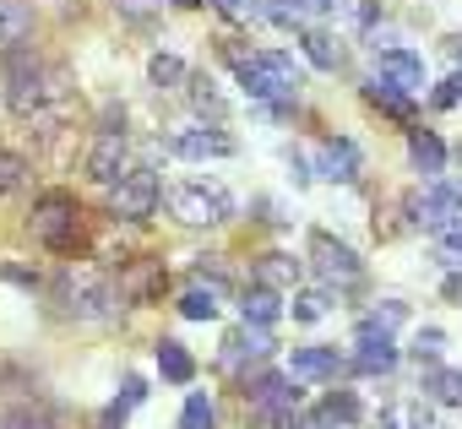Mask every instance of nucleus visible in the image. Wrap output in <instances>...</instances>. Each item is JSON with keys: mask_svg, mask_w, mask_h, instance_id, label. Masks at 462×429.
Wrapping results in <instances>:
<instances>
[{"mask_svg": "<svg viewBox=\"0 0 462 429\" xmlns=\"http://www.w3.org/2000/svg\"><path fill=\"white\" fill-rule=\"evenodd\" d=\"M169 152L185 158V163H207V158H235V141H228L217 125H190V131L169 136Z\"/></svg>", "mask_w": 462, "mask_h": 429, "instance_id": "12", "label": "nucleus"}, {"mask_svg": "<svg viewBox=\"0 0 462 429\" xmlns=\"http://www.w3.org/2000/svg\"><path fill=\"white\" fill-rule=\"evenodd\" d=\"M300 278V261L294 256H283V251H267L262 261H256V283H273V288H289Z\"/></svg>", "mask_w": 462, "mask_h": 429, "instance_id": "26", "label": "nucleus"}, {"mask_svg": "<svg viewBox=\"0 0 462 429\" xmlns=\"http://www.w3.org/2000/svg\"><path fill=\"white\" fill-rule=\"evenodd\" d=\"M381 77L386 82H397L402 93H424V60L413 55V50H381Z\"/></svg>", "mask_w": 462, "mask_h": 429, "instance_id": "19", "label": "nucleus"}, {"mask_svg": "<svg viewBox=\"0 0 462 429\" xmlns=\"http://www.w3.org/2000/svg\"><path fill=\"white\" fill-rule=\"evenodd\" d=\"M147 82L163 93V87H185V82H190V71H185V60H180V55H152V60H147Z\"/></svg>", "mask_w": 462, "mask_h": 429, "instance_id": "27", "label": "nucleus"}, {"mask_svg": "<svg viewBox=\"0 0 462 429\" xmlns=\"http://www.w3.org/2000/svg\"><path fill=\"white\" fill-rule=\"evenodd\" d=\"M316 418H332V424H359V397L354 391H327L321 397V407H316Z\"/></svg>", "mask_w": 462, "mask_h": 429, "instance_id": "29", "label": "nucleus"}, {"mask_svg": "<svg viewBox=\"0 0 462 429\" xmlns=\"http://www.w3.org/2000/svg\"><path fill=\"white\" fill-rule=\"evenodd\" d=\"M446 299H451V305H462V278H446Z\"/></svg>", "mask_w": 462, "mask_h": 429, "instance_id": "40", "label": "nucleus"}, {"mask_svg": "<svg viewBox=\"0 0 462 429\" xmlns=\"http://www.w3.org/2000/svg\"><path fill=\"white\" fill-rule=\"evenodd\" d=\"M408 212H413V224H424L440 240V256L451 267H462V190L435 185L424 201H408Z\"/></svg>", "mask_w": 462, "mask_h": 429, "instance_id": "6", "label": "nucleus"}, {"mask_svg": "<svg viewBox=\"0 0 462 429\" xmlns=\"http://www.w3.org/2000/svg\"><path fill=\"white\" fill-rule=\"evenodd\" d=\"M0 429H28V418H17V413H0Z\"/></svg>", "mask_w": 462, "mask_h": 429, "instance_id": "41", "label": "nucleus"}, {"mask_svg": "<svg viewBox=\"0 0 462 429\" xmlns=\"http://www.w3.org/2000/svg\"><path fill=\"white\" fill-rule=\"evenodd\" d=\"M207 6H217L223 17H235V23H240V17H251V0H207Z\"/></svg>", "mask_w": 462, "mask_h": 429, "instance_id": "39", "label": "nucleus"}, {"mask_svg": "<svg viewBox=\"0 0 462 429\" xmlns=\"http://www.w3.org/2000/svg\"><path fill=\"white\" fill-rule=\"evenodd\" d=\"M273 348H278V342H273V332H267L262 321H245L240 332H228V337H223V364H228V370H240L245 359H251V364H262Z\"/></svg>", "mask_w": 462, "mask_h": 429, "instance_id": "15", "label": "nucleus"}, {"mask_svg": "<svg viewBox=\"0 0 462 429\" xmlns=\"http://www.w3.org/2000/svg\"><path fill=\"white\" fill-rule=\"evenodd\" d=\"M402 315H408V310H402V305H397V299H386V305H381V310H370V315H365V321H375V326H386V332H392V326H397V321H402Z\"/></svg>", "mask_w": 462, "mask_h": 429, "instance_id": "38", "label": "nucleus"}, {"mask_svg": "<svg viewBox=\"0 0 462 429\" xmlns=\"http://www.w3.org/2000/svg\"><path fill=\"white\" fill-rule=\"evenodd\" d=\"M163 206L169 218L185 224V229H217L235 218V196L223 185H207V179H185V185H169L163 190Z\"/></svg>", "mask_w": 462, "mask_h": 429, "instance_id": "5", "label": "nucleus"}, {"mask_svg": "<svg viewBox=\"0 0 462 429\" xmlns=\"http://www.w3.org/2000/svg\"><path fill=\"white\" fill-rule=\"evenodd\" d=\"M446 50H451V60L462 66V33H457V39H446Z\"/></svg>", "mask_w": 462, "mask_h": 429, "instance_id": "42", "label": "nucleus"}, {"mask_svg": "<svg viewBox=\"0 0 462 429\" xmlns=\"http://www.w3.org/2000/svg\"><path fill=\"white\" fill-rule=\"evenodd\" d=\"M408 163H413L424 179L446 174V141H440L435 131H408Z\"/></svg>", "mask_w": 462, "mask_h": 429, "instance_id": "21", "label": "nucleus"}, {"mask_svg": "<svg viewBox=\"0 0 462 429\" xmlns=\"http://www.w3.org/2000/svg\"><path fill=\"white\" fill-rule=\"evenodd\" d=\"M365 104H370V109H381L386 120H402V125L413 120V93H402V87H397V82H386L381 71L365 82Z\"/></svg>", "mask_w": 462, "mask_h": 429, "instance_id": "17", "label": "nucleus"}, {"mask_svg": "<svg viewBox=\"0 0 462 429\" xmlns=\"http://www.w3.org/2000/svg\"><path fill=\"white\" fill-rule=\"evenodd\" d=\"M0 82H6V109H12V114H39L44 104H55V98L66 93V71L33 60V55H23V50H12L6 77H0Z\"/></svg>", "mask_w": 462, "mask_h": 429, "instance_id": "4", "label": "nucleus"}, {"mask_svg": "<svg viewBox=\"0 0 462 429\" xmlns=\"http://www.w3.org/2000/svg\"><path fill=\"white\" fill-rule=\"evenodd\" d=\"M381 429H435V424L424 418V402H392L381 413Z\"/></svg>", "mask_w": 462, "mask_h": 429, "instance_id": "32", "label": "nucleus"}, {"mask_svg": "<svg viewBox=\"0 0 462 429\" xmlns=\"http://www.w3.org/2000/svg\"><path fill=\"white\" fill-rule=\"evenodd\" d=\"M158 201H163V185H158V174L142 163V169H125L115 185H109V218H120V224H147L152 212H158Z\"/></svg>", "mask_w": 462, "mask_h": 429, "instance_id": "8", "label": "nucleus"}, {"mask_svg": "<svg viewBox=\"0 0 462 429\" xmlns=\"http://www.w3.org/2000/svg\"><path fill=\"white\" fill-rule=\"evenodd\" d=\"M212 424H217V407H212V397L196 391V397L185 402V413H180V429H212Z\"/></svg>", "mask_w": 462, "mask_h": 429, "instance_id": "34", "label": "nucleus"}, {"mask_svg": "<svg viewBox=\"0 0 462 429\" xmlns=\"http://www.w3.org/2000/svg\"><path fill=\"white\" fill-rule=\"evenodd\" d=\"M289 310H294V321H300V326H316V321H327V315H332V294H327V288H310V294H300Z\"/></svg>", "mask_w": 462, "mask_h": 429, "instance_id": "31", "label": "nucleus"}, {"mask_svg": "<svg viewBox=\"0 0 462 429\" xmlns=\"http://www.w3.org/2000/svg\"><path fill=\"white\" fill-rule=\"evenodd\" d=\"M217 310H223V283H190L185 294H180V315L185 321H217Z\"/></svg>", "mask_w": 462, "mask_h": 429, "instance_id": "22", "label": "nucleus"}, {"mask_svg": "<svg viewBox=\"0 0 462 429\" xmlns=\"http://www.w3.org/2000/svg\"><path fill=\"white\" fill-rule=\"evenodd\" d=\"M300 55H305L316 71H337V66H343V44H337L327 28H310V23L300 28Z\"/></svg>", "mask_w": 462, "mask_h": 429, "instance_id": "20", "label": "nucleus"}, {"mask_svg": "<svg viewBox=\"0 0 462 429\" xmlns=\"http://www.w3.org/2000/svg\"><path fill=\"white\" fill-rule=\"evenodd\" d=\"M289 375L294 380H337L343 375V353L337 348H294L289 353Z\"/></svg>", "mask_w": 462, "mask_h": 429, "instance_id": "16", "label": "nucleus"}, {"mask_svg": "<svg viewBox=\"0 0 462 429\" xmlns=\"http://www.w3.org/2000/svg\"><path fill=\"white\" fill-rule=\"evenodd\" d=\"M28 179H33L28 158H17V152H0V201H12L17 190H28Z\"/></svg>", "mask_w": 462, "mask_h": 429, "instance_id": "28", "label": "nucleus"}, {"mask_svg": "<svg viewBox=\"0 0 462 429\" xmlns=\"http://www.w3.org/2000/svg\"><path fill=\"white\" fill-rule=\"evenodd\" d=\"M228 66H235L240 87L256 98V104H283L294 109L300 104V87H305V71L294 66V55L283 50H228Z\"/></svg>", "mask_w": 462, "mask_h": 429, "instance_id": "1", "label": "nucleus"}, {"mask_svg": "<svg viewBox=\"0 0 462 429\" xmlns=\"http://www.w3.org/2000/svg\"><path fill=\"white\" fill-rule=\"evenodd\" d=\"M397 359H402V353H397L392 332L375 326V321H359V332H354V370H359V375H392Z\"/></svg>", "mask_w": 462, "mask_h": 429, "instance_id": "10", "label": "nucleus"}, {"mask_svg": "<svg viewBox=\"0 0 462 429\" xmlns=\"http://www.w3.org/2000/svg\"><path fill=\"white\" fill-rule=\"evenodd\" d=\"M190 104H196V114H212V120H223V109H228V98L217 93L212 77H190Z\"/></svg>", "mask_w": 462, "mask_h": 429, "instance_id": "30", "label": "nucleus"}, {"mask_svg": "<svg viewBox=\"0 0 462 429\" xmlns=\"http://www.w3.org/2000/svg\"><path fill=\"white\" fill-rule=\"evenodd\" d=\"M163 283H169V267L158 256H142V261L120 267V299L125 305H158L163 299Z\"/></svg>", "mask_w": 462, "mask_h": 429, "instance_id": "11", "label": "nucleus"}, {"mask_svg": "<svg viewBox=\"0 0 462 429\" xmlns=\"http://www.w3.org/2000/svg\"><path fill=\"white\" fill-rule=\"evenodd\" d=\"M440 348H446V332H435V326H424V332L413 337V359H419V364H435Z\"/></svg>", "mask_w": 462, "mask_h": 429, "instance_id": "35", "label": "nucleus"}, {"mask_svg": "<svg viewBox=\"0 0 462 429\" xmlns=\"http://www.w3.org/2000/svg\"><path fill=\"white\" fill-rule=\"evenodd\" d=\"M55 305L77 321H109L115 305H120V283H109L98 267H88L82 256L55 278Z\"/></svg>", "mask_w": 462, "mask_h": 429, "instance_id": "2", "label": "nucleus"}, {"mask_svg": "<svg viewBox=\"0 0 462 429\" xmlns=\"http://www.w3.org/2000/svg\"><path fill=\"white\" fill-rule=\"evenodd\" d=\"M163 6H180V12H196V6H201V0H163Z\"/></svg>", "mask_w": 462, "mask_h": 429, "instance_id": "43", "label": "nucleus"}, {"mask_svg": "<svg viewBox=\"0 0 462 429\" xmlns=\"http://www.w3.org/2000/svg\"><path fill=\"white\" fill-rule=\"evenodd\" d=\"M115 6H120V17H131V23H152L158 0H115Z\"/></svg>", "mask_w": 462, "mask_h": 429, "instance_id": "37", "label": "nucleus"}, {"mask_svg": "<svg viewBox=\"0 0 462 429\" xmlns=\"http://www.w3.org/2000/svg\"><path fill=\"white\" fill-rule=\"evenodd\" d=\"M240 315H245V321H262V326H273V321L283 315V299H278V288H273V283H251V288L240 294Z\"/></svg>", "mask_w": 462, "mask_h": 429, "instance_id": "23", "label": "nucleus"}, {"mask_svg": "<svg viewBox=\"0 0 462 429\" xmlns=\"http://www.w3.org/2000/svg\"><path fill=\"white\" fill-rule=\"evenodd\" d=\"M125 174V125L115 131V120L98 131V141L88 147V179H98V185H115Z\"/></svg>", "mask_w": 462, "mask_h": 429, "instance_id": "13", "label": "nucleus"}, {"mask_svg": "<svg viewBox=\"0 0 462 429\" xmlns=\"http://www.w3.org/2000/svg\"><path fill=\"white\" fill-rule=\"evenodd\" d=\"M305 429H343V424H332V418H316V424H305Z\"/></svg>", "mask_w": 462, "mask_h": 429, "instance_id": "44", "label": "nucleus"}, {"mask_svg": "<svg viewBox=\"0 0 462 429\" xmlns=\"http://www.w3.org/2000/svg\"><path fill=\"white\" fill-rule=\"evenodd\" d=\"M158 375L174 380V386H190V380H196V359L185 353V342H174V337L158 342Z\"/></svg>", "mask_w": 462, "mask_h": 429, "instance_id": "24", "label": "nucleus"}, {"mask_svg": "<svg viewBox=\"0 0 462 429\" xmlns=\"http://www.w3.org/2000/svg\"><path fill=\"white\" fill-rule=\"evenodd\" d=\"M430 104H435V109H451V104H462V71H457V77H446V82L435 87V98H430Z\"/></svg>", "mask_w": 462, "mask_h": 429, "instance_id": "36", "label": "nucleus"}, {"mask_svg": "<svg viewBox=\"0 0 462 429\" xmlns=\"http://www.w3.org/2000/svg\"><path fill=\"white\" fill-rule=\"evenodd\" d=\"M28 229H33V240H39L44 251L66 256V261L82 256V245H88V234H82V206H77L71 190H44V196L33 201Z\"/></svg>", "mask_w": 462, "mask_h": 429, "instance_id": "3", "label": "nucleus"}, {"mask_svg": "<svg viewBox=\"0 0 462 429\" xmlns=\"http://www.w3.org/2000/svg\"><path fill=\"white\" fill-rule=\"evenodd\" d=\"M424 391H430L435 402H446V407H462V370H451V364H435V370L424 375Z\"/></svg>", "mask_w": 462, "mask_h": 429, "instance_id": "25", "label": "nucleus"}, {"mask_svg": "<svg viewBox=\"0 0 462 429\" xmlns=\"http://www.w3.org/2000/svg\"><path fill=\"white\" fill-rule=\"evenodd\" d=\"M33 39V6L28 0H0V55H12Z\"/></svg>", "mask_w": 462, "mask_h": 429, "instance_id": "18", "label": "nucleus"}, {"mask_svg": "<svg viewBox=\"0 0 462 429\" xmlns=\"http://www.w3.org/2000/svg\"><path fill=\"white\" fill-rule=\"evenodd\" d=\"M359 169H365L359 141H348V136H327V141H321V152H316V174H321V179H332V185H354Z\"/></svg>", "mask_w": 462, "mask_h": 429, "instance_id": "14", "label": "nucleus"}, {"mask_svg": "<svg viewBox=\"0 0 462 429\" xmlns=\"http://www.w3.org/2000/svg\"><path fill=\"white\" fill-rule=\"evenodd\" d=\"M142 397H147V380H142V375H131V380H125V391H120V397L109 402V413H104V429L125 424V413H131V407H136Z\"/></svg>", "mask_w": 462, "mask_h": 429, "instance_id": "33", "label": "nucleus"}, {"mask_svg": "<svg viewBox=\"0 0 462 429\" xmlns=\"http://www.w3.org/2000/svg\"><path fill=\"white\" fill-rule=\"evenodd\" d=\"M310 267H316V278H321L327 288H337V283L354 288V283L365 278L354 245H343V240H332V234H310Z\"/></svg>", "mask_w": 462, "mask_h": 429, "instance_id": "9", "label": "nucleus"}, {"mask_svg": "<svg viewBox=\"0 0 462 429\" xmlns=\"http://www.w3.org/2000/svg\"><path fill=\"white\" fill-rule=\"evenodd\" d=\"M245 402H251V429H294V413H300L305 391H300L294 375H256Z\"/></svg>", "mask_w": 462, "mask_h": 429, "instance_id": "7", "label": "nucleus"}]
</instances>
